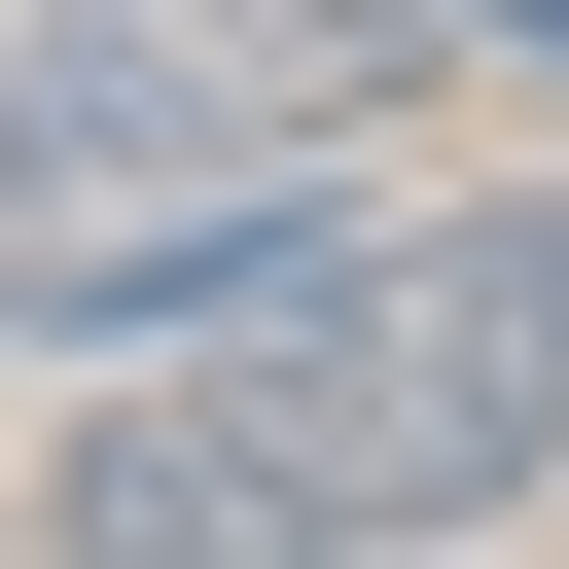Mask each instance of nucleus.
Wrapping results in <instances>:
<instances>
[{"label":"nucleus","instance_id":"nucleus-2","mask_svg":"<svg viewBox=\"0 0 569 569\" xmlns=\"http://www.w3.org/2000/svg\"><path fill=\"white\" fill-rule=\"evenodd\" d=\"M462 0H0V356H178Z\"/></svg>","mask_w":569,"mask_h":569},{"label":"nucleus","instance_id":"nucleus-3","mask_svg":"<svg viewBox=\"0 0 569 569\" xmlns=\"http://www.w3.org/2000/svg\"><path fill=\"white\" fill-rule=\"evenodd\" d=\"M533 71H569V0H533Z\"/></svg>","mask_w":569,"mask_h":569},{"label":"nucleus","instance_id":"nucleus-1","mask_svg":"<svg viewBox=\"0 0 569 569\" xmlns=\"http://www.w3.org/2000/svg\"><path fill=\"white\" fill-rule=\"evenodd\" d=\"M569 462V178H320L178 356H142V427H71L36 462V533L71 569H356V533H498Z\"/></svg>","mask_w":569,"mask_h":569}]
</instances>
